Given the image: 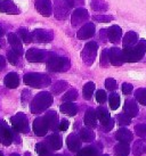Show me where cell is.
<instances>
[{
	"instance_id": "obj_53",
	"label": "cell",
	"mask_w": 146,
	"mask_h": 156,
	"mask_svg": "<svg viewBox=\"0 0 146 156\" xmlns=\"http://www.w3.org/2000/svg\"><path fill=\"white\" fill-rule=\"evenodd\" d=\"M6 67V59H5L4 56L0 55V72Z\"/></svg>"
},
{
	"instance_id": "obj_7",
	"label": "cell",
	"mask_w": 146,
	"mask_h": 156,
	"mask_svg": "<svg viewBox=\"0 0 146 156\" xmlns=\"http://www.w3.org/2000/svg\"><path fill=\"white\" fill-rule=\"evenodd\" d=\"M10 123H12L14 129L21 133H27L30 131L29 120L24 113H17L14 116L10 117Z\"/></svg>"
},
{
	"instance_id": "obj_5",
	"label": "cell",
	"mask_w": 146,
	"mask_h": 156,
	"mask_svg": "<svg viewBox=\"0 0 146 156\" xmlns=\"http://www.w3.org/2000/svg\"><path fill=\"white\" fill-rule=\"evenodd\" d=\"M54 55L55 52L42 50V49H37V48H30L25 54L26 59L31 63H45L48 62Z\"/></svg>"
},
{
	"instance_id": "obj_51",
	"label": "cell",
	"mask_w": 146,
	"mask_h": 156,
	"mask_svg": "<svg viewBox=\"0 0 146 156\" xmlns=\"http://www.w3.org/2000/svg\"><path fill=\"white\" fill-rule=\"evenodd\" d=\"M69 126H70V122L68 121V120L63 119V120L60 121V123L58 130H60V131H66L68 129H69Z\"/></svg>"
},
{
	"instance_id": "obj_16",
	"label": "cell",
	"mask_w": 146,
	"mask_h": 156,
	"mask_svg": "<svg viewBox=\"0 0 146 156\" xmlns=\"http://www.w3.org/2000/svg\"><path fill=\"white\" fill-rule=\"evenodd\" d=\"M66 145L69 151L72 153H78L81 149V138L80 136H78L75 133H71L66 138Z\"/></svg>"
},
{
	"instance_id": "obj_44",
	"label": "cell",
	"mask_w": 146,
	"mask_h": 156,
	"mask_svg": "<svg viewBox=\"0 0 146 156\" xmlns=\"http://www.w3.org/2000/svg\"><path fill=\"white\" fill-rule=\"evenodd\" d=\"M135 132L139 137L146 138V123H141V124L135 126Z\"/></svg>"
},
{
	"instance_id": "obj_32",
	"label": "cell",
	"mask_w": 146,
	"mask_h": 156,
	"mask_svg": "<svg viewBox=\"0 0 146 156\" xmlns=\"http://www.w3.org/2000/svg\"><path fill=\"white\" fill-rule=\"evenodd\" d=\"M96 113H97V117H98V120L102 123V126L105 124V123H108L111 120V116H110V113H108V108H105L103 106H100V107L96 109Z\"/></svg>"
},
{
	"instance_id": "obj_48",
	"label": "cell",
	"mask_w": 146,
	"mask_h": 156,
	"mask_svg": "<svg viewBox=\"0 0 146 156\" xmlns=\"http://www.w3.org/2000/svg\"><path fill=\"white\" fill-rule=\"evenodd\" d=\"M133 84H130V83H122V92L125 94V95H130L131 92H133Z\"/></svg>"
},
{
	"instance_id": "obj_2",
	"label": "cell",
	"mask_w": 146,
	"mask_h": 156,
	"mask_svg": "<svg viewBox=\"0 0 146 156\" xmlns=\"http://www.w3.org/2000/svg\"><path fill=\"white\" fill-rule=\"evenodd\" d=\"M123 59L128 63H136L139 62L146 54V40L142 39L133 47L123 48Z\"/></svg>"
},
{
	"instance_id": "obj_11",
	"label": "cell",
	"mask_w": 146,
	"mask_h": 156,
	"mask_svg": "<svg viewBox=\"0 0 146 156\" xmlns=\"http://www.w3.org/2000/svg\"><path fill=\"white\" fill-rule=\"evenodd\" d=\"M88 18H89L88 10L85 8H82V7H79V8L75 9L72 13V15H71V23H72V25L74 26V27H77V26H80V25H82V24H85V23L88 21Z\"/></svg>"
},
{
	"instance_id": "obj_9",
	"label": "cell",
	"mask_w": 146,
	"mask_h": 156,
	"mask_svg": "<svg viewBox=\"0 0 146 156\" xmlns=\"http://www.w3.org/2000/svg\"><path fill=\"white\" fill-rule=\"evenodd\" d=\"M14 141V133L6 121L0 120V143L4 146H9Z\"/></svg>"
},
{
	"instance_id": "obj_3",
	"label": "cell",
	"mask_w": 146,
	"mask_h": 156,
	"mask_svg": "<svg viewBox=\"0 0 146 156\" xmlns=\"http://www.w3.org/2000/svg\"><path fill=\"white\" fill-rule=\"evenodd\" d=\"M23 81L26 86L37 89L48 87L52 82L50 76L46 73H26L23 78Z\"/></svg>"
},
{
	"instance_id": "obj_23",
	"label": "cell",
	"mask_w": 146,
	"mask_h": 156,
	"mask_svg": "<svg viewBox=\"0 0 146 156\" xmlns=\"http://www.w3.org/2000/svg\"><path fill=\"white\" fill-rule=\"evenodd\" d=\"M97 113L95 111L94 108H88L87 109L86 114H85V119H83V121H85V124L86 126L88 128H91V129H94L97 126Z\"/></svg>"
},
{
	"instance_id": "obj_58",
	"label": "cell",
	"mask_w": 146,
	"mask_h": 156,
	"mask_svg": "<svg viewBox=\"0 0 146 156\" xmlns=\"http://www.w3.org/2000/svg\"><path fill=\"white\" fill-rule=\"evenodd\" d=\"M99 156H110V155H108V154H104V155H99Z\"/></svg>"
},
{
	"instance_id": "obj_4",
	"label": "cell",
	"mask_w": 146,
	"mask_h": 156,
	"mask_svg": "<svg viewBox=\"0 0 146 156\" xmlns=\"http://www.w3.org/2000/svg\"><path fill=\"white\" fill-rule=\"evenodd\" d=\"M47 67L52 72H68L71 67V62L68 57L54 55L47 62Z\"/></svg>"
},
{
	"instance_id": "obj_54",
	"label": "cell",
	"mask_w": 146,
	"mask_h": 156,
	"mask_svg": "<svg viewBox=\"0 0 146 156\" xmlns=\"http://www.w3.org/2000/svg\"><path fill=\"white\" fill-rule=\"evenodd\" d=\"M99 33H100V38H102V40L108 38V30H100Z\"/></svg>"
},
{
	"instance_id": "obj_47",
	"label": "cell",
	"mask_w": 146,
	"mask_h": 156,
	"mask_svg": "<svg viewBox=\"0 0 146 156\" xmlns=\"http://www.w3.org/2000/svg\"><path fill=\"white\" fill-rule=\"evenodd\" d=\"M105 87L110 91H113L116 89V81L113 78H108L105 80Z\"/></svg>"
},
{
	"instance_id": "obj_43",
	"label": "cell",
	"mask_w": 146,
	"mask_h": 156,
	"mask_svg": "<svg viewBox=\"0 0 146 156\" xmlns=\"http://www.w3.org/2000/svg\"><path fill=\"white\" fill-rule=\"evenodd\" d=\"M35 152L38 153L39 155H41V154H46V153H50V148L48 147V145L45 143H39L35 145Z\"/></svg>"
},
{
	"instance_id": "obj_26",
	"label": "cell",
	"mask_w": 146,
	"mask_h": 156,
	"mask_svg": "<svg viewBox=\"0 0 146 156\" xmlns=\"http://www.w3.org/2000/svg\"><path fill=\"white\" fill-rule=\"evenodd\" d=\"M60 111L66 114L68 116H74L78 113V105L74 104L73 101H66L60 106Z\"/></svg>"
},
{
	"instance_id": "obj_36",
	"label": "cell",
	"mask_w": 146,
	"mask_h": 156,
	"mask_svg": "<svg viewBox=\"0 0 146 156\" xmlns=\"http://www.w3.org/2000/svg\"><path fill=\"white\" fill-rule=\"evenodd\" d=\"M108 103H110V107H111V109H113V111L118 109L119 108V106H120V96L118 95L116 92L111 94L110 97H108Z\"/></svg>"
},
{
	"instance_id": "obj_29",
	"label": "cell",
	"mask_w": 146,
	"mask_h": 156,
	"mask_svg": "<svg viewBox=\"0 0 146 156\" xmlns=\"http://www.w3.org/2000/svg\"><path fill=\"white\" fill-rule=\"evenodd\" d=\"M133 153L136 156H141L143 154H146V138L139 139L135 141L133 146Z\"/></svg>"
},
{
	"instance_id": "obj_28",
	"label": "cell",
	"mask_w": 146,
	"mask_h": 156,
	"mask_svg": "<svg viewBox=\"0 0 146 156\" xmlns=\"http://www.w3.org/2000/svg\"><path fill=\"white\" fill-rule=\"evenodd\" d=\"M115 138L121 141V143H130V141H133V133H131V131H129L128 129H126V128H120L119 130L116 131L115 133Z\"/></svg>"
},
{
	"instance_id": "obj_38",
	"label": "cell",
	"mask_w": 146,
	"mask_h": 156,
	"mask_svg": "<svg viewBox=\"0 0 146 156\" xmlns=\"http://www.w3.org/2000/svg\"><path fill=\"white\" fill-rule=\"evenodd\" d=\"M78 98V91L77 89H70L64 94V96L62 97V100L63 103H66V101H74V100Z\"/></svg>"
},
{
	"instance_id": "obj_33",
	"label": "cell",
	"mask_w": 146,
	"mask_h": 156,
	"mask_svg": "<svg viewBox=\"0 0 146 156\" xmlns=\"http://www.w3.org/2000/svg\"><path fill=\"white\" fill-rule=\"evenodd\" d=\"M68 88H69V83L66 82V81H64V80H60V81L55 82V84L52 87V92L55 94V95H60V94H62Z\"/></svg>"
},
{
	"instance_id": "obj_8",
	"label": "cell",
	"mask_w": 146,
	"mask_h": 156,
	"mask_svg": "<svg viewBox=\"0 0 146 156\" xmlns=\"http://www.w3.org/2000/svg\"><path fill=\"white\" fill-rule=\"evenodd\" d=\"M71 6L66 0H55V6H54V15L57 20H65L69 16V13L71 10Z\"/></svg>"
},
{
	"instance_id": "obj_40",
	"label": "cell",
	"mask_w": 146,
	"mask_h": 156,
	"mask_svg": "<svg viewBox=\"0 0 146 156\" xmlns=\"http://www.w3.org/2000/svg\"><path fill=\"white\" fill-rule=\"evenodd\" d=\"M135 98L138 100V103L146 106V89L141 88L135 91Z\"/></svg>"
},
{
	"instance_id": "obj_52",
	"label": "cell",
	"mask_w": 146,
	"mask_h": 156,
	"mask_svg": "<svg viewBox=\"0 0 146 156\" xmlns=\"http://www.w3.org/2000/svg\"><path fill=\"white\" fill-rule=\"evenodd\" d=\"M29 97H30V91L24 90L22 92V101H23V104H25L26 99H29Z\"/></svg>"
},
{
	"instance_id": "obj_56",
	"label": "cell",
	"mask_w": 146,
	"mask_h": 156,
	"mask_svg": "<svg viewBox=\"0 0 146 156\" xmlns=\"http://www.w3.org/2000/svg\"><path fill=\"white\" fill-rule=\"evenodd\" d=\"M39 156H55V155H53L52 153H46V154H41V155Z\"/></svg>"
},
{
	"instance_id": "obj_34",
	"label": "cell",
	"mask_w": 146,
	"mask_h": 156,
	"mask_svg": "<svg viewBox=\"0 0 146 156\" xmlns=\"http://www.w3.org/2000/svg\"><path fill=\"white\" fill-rule=\"evenodd\" d=\"M94 91H95V83L87 82L86 84L83 86V89H82V94H83L85 99H87V100L91 99V97L94 95Z\"/></svg>"
},
{
	"instance_id": "obj_50",
	"label": "cell",
	"mask_w": 146,
	"mask_h": 156,
	"mask_svg": "<svg viewBox=\"0 0 146 156\" xmlns=\"http://www.w3.org/2000/svg\"><path fill=\"white\" fill-rule=\"evenodd\" d=\"M113 126H114V120H113V119H111L108 123L103 124V126H102V128H103V130L105 131V132H108V131H111L112 129H113Z\"/></svg>"
},
{
	"instance_id": "obj_41",
	"label": "cell",
	"mask_w": 146,
	"mask_h": 156,
	"mask_svg": "<svg viewBox=\"0 0 146 156\" xmlns=\"http://www.w3.org/2000/svg\"><path fill=\"white\" fill-rule=\"evenodd\" d=\"M116 120H118V123H119V126H129L130 123H131V117L129 116V115H127L125 112L121 113V114H119L118 116H116Z\"/></svg>"
},
{
	"instance_id": "obj_13",
	"label": "cell",
	"mask_w": 146,
	"mask_h": 156,
	"mask_svg": "<svg viewBox=\"0 0 146 156\" xmlns=\"http://www.w3.org/2000/svg\"><path fill=\"white\" fill-rule=\"evenodd\" d=\"M35 9L43 16H50L53 14V5L50 0H35Z\"/></svg>"
},
{
	"instance_id": "obj_6",
	"label": "cell",
	"mask_w": 146,
	"mask_h": 156,
	"mask_svg": "<svg viewBox=\"0 0 146 156\" xmlns=\"http://www.w3.org/2000/svg\"><path fill=\"white\" fill-rule=\"evenodd\" d=\"M97 50H98V44L95 41L87 42L86 46L83 47L81 52V58L87 66H90L94 64L95 58L97 56Z\"/></svg>"
},
{
	"instance_id": "obj_15",
	"label": "cell",
	"mask_w": 146,
	"mask_h": 156,
	"mask_svg": "<svg viewBox=\"0 0 146 156\" xmlns=\"http://www.w3.org/2000/svg\"><path fill=\"white\" fill-rule=\"evenodd\" d=\"M95 30L96 27L93 23H86L85 25L81 26V29L78 31L77 33V38L79 40H86L91 38L93 35L95 34Z\"/></svg>"
},
{
	"instance_id": "obj_19",
	"label": "cell",
	"mask_w": 146,
	"mask_h": 156,
	"mask_svg": "<svg viewBox=\"0 0 146 156\" xmlns=\"http://www.w3.org/2000/svg\"><path fill=\"white\" fill-rule=\"evenodd\" d=\"M102 152V145L96 144V145H90L83 147L77 153L78 156H99Z\"/></svg>"
},
{
	"instance_id": "obj_20",
	"label": "cell",
	"mask_w": 146,
	"mask_h": 156,
	"mask_svg": "<svg viewBox=\"0 0 146 156\" xmlns=\"http://www.w3.org/2000/svg\"><path fill=\"white\" fill-rule=\"evenodd\" d=\"M46 144L50 151H58L63 146V139L58 133H53L52 136H48L46 138Z\"/></svg>"
},
{
	"instance_id": "obj_25",
	"label": "cell",
	"mask_w": 146,
	"mask_h": 156,
	"mask_svg": "<svg viewBox=\"0 0 146 156\" xmlns=\"http://www.w3.org/2000/svg\"><path fill=\"white\" fill-rule=\"evenodd\" d=\"M4 83L5 86L9 89H15V88L18 87L20 84V78H18V74L15 73V72H10L8 73L4 79Z\"/></svg>"
},
{
	"instance_id": "obj_42",
	"label": "cell",
	"mask_w": 146,
	"mask_h": 156,
	"mask_svg": "<svg viewBox=\"0 0 146 156\" xmlns=\"http://www.w3.org/2000/svg\"><path fill=\"white\" fill-rule=\"evenodd\" d=\"M110 64V49H104L100 55V66L108 67Z\"/></svg>"
},
{
	"instance_id": "obj_24",
	"label": "cell",
	"mask_w": 146,
	"mask_h": 156,
	"mask_svg": "<svg viewBox=\"0 0 146 156\" xmlns=\"http://www.w3.org/2000/svg\"><path fill=\"white\" fill-rule=\"evenodd\" d=\"M122 38V30L120 26L113 25L108 30V39L112 44H118Z\"/></svg>"
},
{
	"instance_id": "obj_14",
	"label": "cell",
	"mask_w": 146,
	"mask_h": 156,
	"mask_svg": "<svg viewBox=\"0 0 146 156\" xmlns=\"http://www.w3.org/2000/svg\"><path fill=\"white\" fill-rule=\"evenodd\" d=\"M7 39H8V42L10 44L12 49L16 54H18L20 56H22L24 51H23V44H22L21 40H20V35H17L16 33H14V32H10L7 35Z\"/></svg>"
},
{
	"instance_id": "obj_45",
	"label": "cell",
	"mask_w": 146,
	"mask_h": 156,
	"mask_svg": "<svg viewBox=\"0 0 146 156\" xmlns=\"http://www.w3.org/2000/svg\"><path fill=\"white\" fill-rule=\"evenodd\" d=\"M93 18H94V21L100 23H108L114 20V17L111 15H95V16H93Z\"/></svg>"
},
{
	"instance_id": "obj_59",
	"label": "cell",
	"mask_w": 146,
	"mask_h": 156,
	"mask_svg": "<svg viewBox=\"0 0 146 156\" xmlns=\"http://www.w3.org/2000/svg\"><path fill=\"white\" fill-rule=\"evenodd\" d=\"M0 156H5V155H4V154H2L1 152H0Z\"/></svg>"
},
{
	"instance_id": "obj_35",
	"label": "cell",
	"mask_w": 146,
	"mask_h": 156,
	"mask_svg": "<svg viewBox=\"0 0 146 156\" xmlns=\"http://www.w3.org/2000/svg\"><path fill=\"white\" fill-rule=\"evenodd\" d=\"M90 6L91 8L96 10V12H105L108 8V4L104 0H91Z\"/></svg>"
},
{
	"instance_id": "obj_39",
	"label": "cell",
	"mask_w": 146,
	"mask_h": 156,
	"mask_svg": "<svg viewBox=\"0 0 146 156\" xmlns=\"http://www.w3.org/2000/svg\"><path fill=\"white\" fill-rule=\"evenodd\" d=\"M7 58H8L9 63H10L12 65H15V66L18 65V64H20V62H21V56L14 51L13 49H12V50H9V51L7 52Z\"/></svg>"
},
{
	"instance_id": "obj_21",
	"label": "cell",
	"mask_w": 146,
	"mask_h": 156,
	"mask_svg": "<svg viewBox=\"0 0 146 156\" xmlns=\"http://www.w3.org/2000/svg\"><path fill=\"white\" fill-rule=\"evenodd\" d=\"M45 119H46V122H47L48 126H49V130L56 131L58 130V126H60V123H58V115L55 111H48L45 115Z\"/></svg>"
},
{
	"instance_id": "obj_49",
	"label": "cell",
	"mask_w": 146,
	"mask_h": 156,
	"mask_svg": "<svg viewBox=\"0 0 146 156\" xmlns=\"http://www.w3.org/2000/svg\"><path fill=\"white\" fill-rule=\"evenodd\" d=\"M71 7H81L85 5V0H66Z\"/></svg>"
},
{
	"instance_id": "obj_22",
	"label": "cell",
	"mask_w": 146,
	"mask_h": 156,
	"mask_svg": "<svg viewBox=\"0 0 146 156\" xmlns=\"http://www.w3.org/2000/svg\"><path fill=\"white\" fill-rule=\"evenodd\" d=\"M138 105L137 103L135 101V99H133V98H129V99H127L125 101V106H123V112L127 114V115H129V116L131 117H136L138 114Z\"/></svg>"
},
{
	"instance_id": "obj_31",
	"label": "cell",
	"mask_w": 146,
	"mask_h": 156,
	"mask_svg": "<svg viewBox=\"0 0 146 156\" xmlns=\"http://www.w3.org/2000/svg\"><path fill=\"white\" fill-rule=\"evenodd\" d=\"M114 153L116 156H128L130 153V147L128 143H119L114 147Z\"/></svg>"
},
{
	"instance_id": "obj_17",
	"label": "cell",
	"mask_w": 146,
	"mask_h": 156,
	"mask_svg": "<svg viewBox=\"0 0 146 156\" xmlns=\"http://www.w3.org/2000/svg\"><path fill=\"white\" fill-rule=\"evenodd\" d=\"M123 52L120 48L113 47L110 49V63L113 66H121L123 64Z\"/></svg>"
},
{
	"instance_id": "obj_18",
	"label": "cell",
	"mask_w": 146,
	"mask_h": 156,
	"mask_svg": "<svg viewBox=\"0 0 146 156\" xmlns=\"http://www.w3.org/2000/svg\"><path fill=\"white\" fill-rule=\"evenodd\" d=\"M0 12L9 15H17L20 9L12 0H0Z\"/></svg>"
},
{
	"instance_id": "obj_30",
	"label": "cell",
	"mask_w": 146,
	"mask_h": 156,
	"mask_svg": "<svg viewBox=\"0 0 146 156\" xmlns=\"http://www.w3.org/2000/svg\"><path fill=\"white\" fill-rule=\"evenodd\" d=\"M79 136L82 141H85V143H91L95 140V132L91 130V128H88V126L82 128L79 132Z\"/></svg>"
},
{
	"instance_id": "obj_37",
	"label": "cell",
	"mask_w": 146,
	"mask_h": 156,
	"mask_svg": "<svg viewBox=\"0 0 146 156\" xmlns=\"http://www.w3.org/2000/svg\"><path fill=\"white\" fill-rule=\"evenodd\" d=\"M18 35L22 38V40L25 42V44H31L33 42V37H32V32H29L26 29H20L18 30Z\"/></svg>"
},
{
	"instance_id": "obj_1",
	"label": "cell",
	"mask_w": 146,
	"mask_h": 156,
	"mask_svg": "<svg viewBox=\"0 0 146 156\" xmlns=\"http://www.w3.org/2000/svg\"><path fill=\"white\" fill-rule=\"evenodd\" d=\"M54 98L50 92L48 91H41L32 99L30 105V111L33 114H40L45 112L47 108L52 106Z\"/></svg>"
},
{
	"instance_id": "obj_55",
	"label": "cell",
	"mask_w": 146,
	"mask_h": 156,
	"mask_svg": "<svg viewBox=\"0 0 146 156\" xmlns=\"http://www.w3.org/2000/svg\"><path fill=\"white\" fill-rule=\"evenodd\" d=\"M4 34H5V31H4V29H2V26L0 25V38H2Z\"/></svg>"
},
{
	"instance_id": "obj_12",
	"label": "cell",
	"mask_w": 146,
	"mask_h": 156,
	"mask_svg": "<svg viewBox=\"0 0 146 156\" xmlns=\"http://www.w3.org/2000/svg\"><path fill=\"white\" fill-rule=\"evenodd\" d=\"M33 132H35V136H38V137H43V136H46L49 130V126H48L47 122H46V119L45 116H38L35 119V121H33Z\"/></svg>"
},
{
	"instance_id": "obj_46",
	"label": "cell",
	"mask_w": 146,
	"mask_h": 156,
	"mask_svg": "<svg viewBox=\"0 0 146 156\" xmlns=\"http://www.w3.org/2000/svg\"><path fill=\"white\" fill-rule=\"evenodd\" d=\"M106 99H108V95H106L105 90L96 91V100H97V103H99V104H104V103L106 101Z\"/></svg>"
},
{
	"instance_id": "obj_10",
	"label": "cell",
	"mask_w": 146,
	"mask_h": 156,
	"mask_svg": "<svg viewBox=\"0 0 146 156\" xmlns=\"http://www.w3.org/2000/svg\"><path fill=\"white\" fill-rule=\"evenodd\" d=\"M33 42L38 44H48L54 39V32L52 30H43V29H37L32 32Z\"/></svg>"
},
{
	"instance_id": "obj_27",
	"label": "cell",
	"mask_w": 146,
	"mask_h": 156,
	"mask_svg": "<svg viewBox=\"0 0 146 156\" xmlns=\"http://www.w3.org/2000/svg\"><path fill=\"white\" fill-rule=\"evenodd\" d=\"M138 41V34L133 31H129L125 34L123 37V48H128V47H133L135 44H137Z\"/></svg>"
},
{
	"instance_id": "obj_57",
	"label": "cell",
	"mask_w": 146,
	"mask_h": 156,
	"mask_svg": "<svg viewBox=\"0 0 146 156\" xmlns=\"http://www.w3.org/2000/svg\"><path fill=\"white\" fill-rule=\"evenodd\" d=\"M10 156H21V155H18L16 153H13V154H10Z\"/></svg>"
}]
</instances>
